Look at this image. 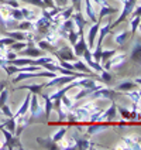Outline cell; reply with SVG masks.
Segmentation results:
<instances>
[{
	"mask_svg": "<svg viewBox=\"0 0 141 150\" xmlns=\"http://www.w3.org/2000/svg\"><path fill=\"white\" fill-rule=\"evenodd\" d=\"M67 132H68V129H67V127H59L58 130H57L55 133H54L52 136H51V139H52L54 142H57V143H58L59 140L62 139V137H65V136H67Z\"/></svg>",
	"mask_w": 141,
	"mask_h": 150,
	"instance_id": "f1b7e54d",
	"label": "cell"
},
{
	"mask_svg": "<svg viewBox=\"0 0 141 150\" xmlns=\"http://www.w3.org/2000/svg\"><path fill=\"white\" fill-rule=\"evenodd\" d=\"M35 142L38 143V146L45 147V149H59V144L57 142H54L51 139V136H48V137H37Z\"/></svg>",
	"mask_w": 141,
	"mask_h": 150,
	"instance_id": "e0dca14e",
	"label": "cell"
},
{
	"mask_svg": "<svg viewBox=\"0 0 141 150\" xmlns=\"http://www.w3.org/2000/svg\"><path fill=\"white\" fill-rule=\"evenodd\" d=\"M78 38H79V33L76 31V28H72L69 33H68V38L67 41L69 42V45L72 47V45H75V42L78 41Z\"/></svg>",
	"mask_w": 141,
	"mask_h": 150,
	"instance_id": "1f68e13d",
	"label": "cell"
},
{
	"mask_svg": "<svg viewBox=\"0 0 141 150\" xmlns=\"http://www.w3.org/2000/svg\"><path fill=\"white\" fill-rule=\"evenodd\" d=\"M130 61L135 65H141V40L135 41L131 54H130Z\"/></svg>",
	"mask_w": 141,
	"mask_h": 150,
	"instance_id": "5bb4252c",
	"label": "cell"
},
{
	"mask_svg": "<svg viewBox=\"0 0 141 150\" xmlns=\"http://www.w3.org/2000/svg\"><path fill=\"white\" fill-rule=\"evenodd\" d=\"M35 45H37L38 48H41L42 51H50L51 54H52L54 51H55L57 48H58V47L52 45L51 42H48L47 40H38V41H35Z\"/></svg>",
	"mask_w": 141,
	"mask_h": 150,
	"instance_id": "cb8c5ba5",
	"label": "cell"
},
{
	"mask_svg": "<svg viewBox=\"0 0 141 150\" xmlns=\"http://www.w3.org/2000/svg\"><path fill=\"white\" fill-rule=\"evenodd\" d=\"M138 30H140V33H141V23L138 24Z\"/></svg>",
	"mask_w": 141,
	"mask_h": 150,
	"instance_id": "f907efd6",
	"label": "cell"
},
{
	"mask_svg": "<svg viewBox=\"0 0 141 150\" xmlns=\"http://www.w3.org/2000/svg\"><path fill=\"white\" fill-rule=\"evenodd\" d=\"M88 47V42L85 40V34H79V38H78V41L75 42V45H72V50H74V54L78 57V58H82V54L85 48Z\"/></svg>",
	"mask_w": 141,
	"mask_h": 150,
	"instance_id": "4fadbf2b",
	"label": "cell"
},
{
	"mask_svg": "<svg viewBox=\"0 0 141 150\" xmlns=\"http://www.w3.org/2000/svg\"><path fill=\"white\" fill-rule=\"evenodd\" d=\"M102 23L96 21V23H92V27L89 30V34H88V38H86V42H88V48L92 51V48H95V41H96V35L99 33V27Z\"/></svg>",
	"mask_w": 141,
	"mask_h": 150,
	"instance_id": "30bf717a",
	"label": "cell"
},
{
	"mask_svg": "<svg viewBox=\"0 0 141 150\" xmlns=\"http://www.w3.org/2000/svg\"><path fill=\"white\" fill-rule=\"evenodd\" d=\"M27 45H28V42H27V41H14L13 44H10L7 48H8V50H11V51H16V52H17V51H21L23 48H25Z\"/></svg>",
	"mask_w": 141,
	"mask_h": 150,
	"instance_id": "4dcf8cb0",
	"label": "cell"
},
{
	"mask_svg": "<svg viewBox=\"0 0 141 150\" xmlns=\"http://www.w3.org/2000/svg\"><path fill=\"white\" fill-rule=\"evenodd\" d=\"M134 82L137 83V85H140V86H141V76H137V78L134 79Z\"/></svg>",
	"mask_w": 141,
	"mask_h": 150,
	"instance_id": "681fc988",
	"label": "cell"
},
{
	"mask_svg": "<svg viewBox=\"0 0 141 150\" xmlns=\"http://www.w3.org/2000/svg\"><path fill=\"white\" fill-rule=\"evenodd\" d=\"M52 55L57 59H64V61H76L78 57L74 54V50L71 45H62L58 47L57 50L52 52Z\"/></svg>",
	"mask_w": 141,
	"mask_h": 150,
	"instance_id": "277c9868",
	"label": "cell"
},
{
	"mask_svg": "<svg viewBox=\"0 0 141 150\" xmlns=\"http://www.w3.org/2000/svg\"><path fill=\"white\" fill-rule=\"evenodd\" d=\"M16 89H27L31 93L41 95L42 89H44V83H27V85H23V86H17Z\"/></svg>",
	"mask_w": 141,
	"mask_h": 150,
	"instance_id": "44dd1931",
	"label": "cell"
},
{
	"mask_svg": "<svg viewBox=\"0 0 141 150\" xmlns=\"http://www.w3.org/2000/svg\"><path fill=\"white\" fill-rule=\"evenodd\" d=\"M126 59H127V54L117 51L112 58H109L107 61H105V62L102 64V67H103V69H106V71H110V69H113V68H120L124 64Z\"/></svg>",
	"mask_w": 141,
	"mask_h": 150,
	"instance_id": "3957f363",
	"label": "cell"
},
{
	"mask_svg": "<svg viewBox=\"0 0 141 150\" xmlns=\"http://www.w3.org/2000/svg\"><path fill=\"white\" fill-rule=\"evenodd\" d=\"M124 95L127 96V98H130L133 103H140L141 96H140V93H138V91H135V89H133V91L124 92Z\"/></svg>",
	"mask_w": 141,
	"mask_h": 150,
	"instance_id": "d6a6232c",
	"label": "cell"
},
{
	"mask_svg": "<svg viewBox=\"0 0 141 150\" xmlns=\"http://www.w3.org/2000/svg\"><path fill=\"white\" fill-rule=\"evenodd\" d=\"M11 17H13L16 21H21V20H24V16H23V13H21L20 7H17V8L11 7Z\"/></svg>",
	"mask_w": 141,
	"mask_h": 150,
	"instance_id": "ab89813d",
	"label": "cell"
},
{
	"mask_svg": "<svg viewBox=\"0 0 141 150\" xmlns=\"http://www.w3.org/2000/svg\"><path fill=\"white\" fill-rule=\"evenodd\" d=\"M41 98L44 99V110H45V120L50 119V115H51V110L54 109V102L52 99L50 98L48 93H42L41 92Z\"/></svg>",
	"mask_w": 141,
	"mask_h": 150,
	"instance_id": "d6986e66",
	"label": "cell"
},
{
	"mask_svg": "<svg viewBox=\"0 0 141 150\" xmlns=\"http://www.w3.org/2000/svg\"><path fill=\"white\" fill-rule=\"evenodd\" d=\"M69 89H72V86H71V83H67V85H65V86H64L62 89H58L57 92L51 93V95H50V98H51L52 100H54V99H58V98H61V96H62L64 93H67V92L69 91Z\"/></svg>",
	"mask_w": 141,
	"mask_h": 150,
	"instance_id": "83f0119b",
	"label": "cell"
},
{
	"mask_svg": "<svg viewBox=\"0 0 141 150\" xmlns=\"http://www.w3.org/2000/svg\"><path fill=\"white\" fill-rule=\"evenodd\" d=\"M0 113H3L6 117H13V112H11V109H10V106H8L7 103H4L1 108H0Z\"/></svg>",
	"mask_w": 141,
	"mask_h": 150,
	"instance_id": "60d3db41",
	"label": "cell"
},
{
	"mask_svg": "<svg viewBox=\"0 0 141 150\" xmlns=\"http://www.w3.org/2000/svg\"><path fill=\"white\" fill-rule=\"evenodd\" d=\"M44 1V4L47 6V8H54V7H57L55 6V1L54 0H42Z\"/></svg>",
	"mask_w": 141,
	"mask_h": 150,
	"instance_id": "c3c4849f",
	"label": "cell"
},
{
	"mask_svg": "<svg viewBox=\"0 0 141 150\" xmlns=\"http://www.w3.org/2000/svg\"><path fill=\"white\" fill-rule=\"evenodd\" d=\"M112 102V105H110V108L106 109V110H103V115H102V122H112V120H114L117 117V103L116 100H110Z\"/></svg>",
	"mask_w": 141,
	"mask_h": 150,
	"instance_id": "7c38bea8",
	"label": "cell"
},
{
	"mask_svg": "<svg viewBox=\"0 0 141 150\" xmlns=\"http://www.w3.org/2000/svg\"><path fill=\"white\" fill-rule=\"evenodd\" d=\"M30 100H31V92H28V93L25 95V96H24V100H23V103H21V106H20V109L17 110L14 115H13V117L16 119L17 122H18V120H21V119H24V117L28 115Z\"/></svg>",
	"mask_w": 141,
	"mask_h": 150,
	"instance_id": "52a82bcc",
	"label": "cell"
},
{
	"mask_svg": "<svg viewBox=\"0 0 141 150\" xmlns=\"http://www.w3.org/2000/svg\"><path fill=\"white\" fill-rule=\"evenodd\" d=\"M135 16H140L141 17V6H135V7H134V10L131 11V14H130V17H135Z\"/></svg>",
	"mask_w": 141,
	"mask_h": 150,
	"instance_id": "bcb514c9",
	"label": "cell"
},
{
	"mask_svg": "<svg viewBox=\"0 0 141 150\" xmlns=\"http://www.w3.org/2000/svg\"><path fill=\"white\" fill-rule=\"evenodd\" d=\"M85 11H86V16L90 20L92 23H96V14H95V8L92 4V0H85Z\"/></svg>",
	"mask_w": 141,
	"mask_h": 150,
	"instance_id": "603a6c76",
	"label": "cell"
},
{
	"mask_svg": "<svg viewBox=\"0 0 141 150\" xmlns=\"http://www.w3.org/2000/svg\"><path fill=\"white\" fill-rule=\"evenodd\" d=\"M92 3L98 4L99 7H102V6H110V4L107 3V0H92Z\"/></svg>",
	"mask_w": 141,
	"mask_h": 150,
	"instance_id": "7dc6e473",
	"label": "cell"
},
{
	"mask_svg": "<svg viewBox=\"0 0 141 150\" xmlns=\"http://www.w3.org/2000/svg\"><path fill=\"white\" fill-rule=\"evenodd\" d=\"M0 149H3V144H1V142H0Z\"/></svg>",
	"mask_w": 141,
	"mask_h": 150,
	"instance_id": "816d5d0a",
	"label": "cell"
},
{
	"mask_svg": "<svg viewBox=\"0 0 141 150\" xmlns=\"http://www.w3.org/2000/svg\"><path fill=\"white\" fill-rule=\"evenodd\" d=\"M71 18L74 20L75 27H76V31H78L79 34H82L85 25L88 24V21H86V20H85V17H83V13L82 11H74V13H72V16H71Z\"/></svg>",
	"mask_w": 141,
	"mask_h": 150,
	"instance_id": "8fae6325",
	"label": "cell"
},
{
	"mask_svg": "<svg viewBox=\"0 0 141 150\" xmlns=\"http://www.w3.org/2000/svg\"><path fill=\"white\" fill-rule=\"evenodd\" d=\"M7 99H8V91L7 89H3V91L0 92V108L7 102Z\"/></svg>",
	"mask_w": 141,
	"mask_h": 150,
	"instance_id": "b9f144b4",
	"label": "cell"
},
{
	"mask_svg": "<svg viewBox=\"0 0 141 150\" xmlns=\"http://www.w3.org/2000/svg\"><path fill=\"white\" fill-rule=\"evenodd\" d=\"M71 3H72V6H74L75 11H82V7H81V4H82V0H69Z\"/></svg>",
	"mask_w": 141,
	"mask_h": 150,
	"instance_id": "7bdbcfd3",
	"label": "cell"
},
{
	"mask_svg": "<svg viewBox=\"0 0 141 150\" xmlns=\"http://www.w3.org/2000/svg\"><path fill=\"white\" fill-rule=\"evenodd\" d=\"M61 102H62V105L67 108V110H71L72 108H75L74 105V100H71L67 96V93H64L62 96H61Z\"/></svg>",
	"mask_w": 141,
	"mask_h": 150,
	"instance_id": "8d00e7d4",
	"label": "cell"
},
{
	"mask_svg": "<svg viewBox=\"0 0 141 150\" xmlns=\"http://www.w3.org/2000/svg\"><path fill=\"white\" fill-rule=\"evenodd\" d=\"M17 30H23V31H34V21L30 20H21L17 23Z\"/></svg>",
	"mask_w": 141,
	"mask_h": 150,
	"instance_id": "484cf974",
	"label": "cell"
},
{
	"mask_svg": "<svg viewBox=\"0 0 141 150\" xmlns=\"http://www.w3.org/2000/svg\"><path fill=\"white\" fill-rule=\"evenodd\" d=\"M113 34V41L119 44V45H124L127 38L130 37V31L128 30H121V31H110Z\"/></svg>",
	"mask_w": 141,
	"mask_h": 150,
	"instance_id": "2e32d148",
	"label": "cell"
},
{
	"mask_svg": "<svg viewBox=\"0 0 141 150\" xmlns=\"http://www.w3.org/2000/svg\"><path fill=\"white\" fill-rule=\"evenodd\" d=\"M106 129H107V125H103L102 122H93V125H89L86 127V133H88V136H95V134L100 133Z\"/></svg>",
	"mask_w": 141,
	"mask_h": 150,
	"instance_id": "ac0fdd59",
	"label": "cell"
},
{
	"mask_svg": "<svg viewBox=\"0 0 141 150\" xmlns=\"http://www.w3.org/2000/svg\"><path fill=\"white\" fill-rule=\"evenodd\" d=\"M138 85L134 82V81H131V79H126V81H121V82H119L114 86V89L119 92H128V91H133V89H135Z\"/></svg>",
	"mask_w": 141,
	"mask_h": 150,
	"instance_id": "9a60e30c",
	"label": "cell"
},
{
	"mask_svg": "<svg viewBox=\"0 0 141 150\" xmlns=\"http://www.w3.org/2000/svg\"><path fill=\"white\" fill-rule=\"evenodd\" d=\"M3 4H6V6H10V7L13 8H17L20 7V3H18V0H6Z\"/></svg>",
	"mask_w": 141,
	"mask_h": 150,
	"instance_id": "ee69618b",
	"label": "cell"
},
{
	"mask_svg": "<svg viewBox=\"0 0 141 150\" xmlns=\"http://www.w3.org/2000/svg\"><path fill=\"white\" fill-rule=\"evenodd\" d=\"M117 95H120V92L116 91L114 88H109V86H100L99 89L93 91L89 95V98L92 99H109V100H113L114 98H117Z\"/></svg>",
	"mask_w": 141,
	"mask_h": 150,
	"instance_id": "7a4b0ae2",
	"label": "cell"
},
{
	"mask_svg": "<svg viewBox=\"0 0 141 150\" xmlns=\"http://www.w3.org/2000/svg\"><path fill=\"white\" fill-rule=\"evenodd\" d=\"M119 11V8L116 7H112V6H102L100 7V11H99V16H98V18H96V21H99V23H102V20L105 18L106 16H112V14H114V13H117Z\"/></svg>",
	"mask_w": 141,
	"mask_h": 150,
	"instance_id": "ffe728a7",
	"label": "cell"
},
{
	"mask_svg": "<svg viewBox=\"0 0 141 150\" xmlns=\"http://www.w3.org/2000/svg\"><path fill=\"white\" fill-rule=\"evenodd\" d=\"M99 76H100V81H102L103 83H107V85H110V83L113 82V75L110 74V71L103 69V71L99 74Z\"/></svg>",
	"mask_w": 141,
	"mask_h": 150,
	"instance_id": "f546056e",
	"label": "cell"
},
{
	"mask_svg": "<svg viewBox=\"0 0 141 150\" xmlns=\"http://www.w3.org/2000/svg\"><path fill=\"white\" fill-rule=\"evenodd\" d=\"M51 27H52V21L48 20L47 17H44L42 14L37 20H34V31L42 34V35L48 33L51 30Z\"/></svg>",
	"mask_w": 141,
	"mask_h": 150,
	"instance_id": "8992f818",
	"label": "cell"
},
{
	"mask_svg": "<svg viewBox=\"0 0 141 150\" xmlns=\"http://www.w3.org/2000/svg\"><path fill=\"white\" fill-rule=\"evenodd\" d=\"M30 116H28V123L31 122H38L44 117L45 120V110H44V105H41V102L38 100V95L37 93H31V100H30Z\"/></svg>",
	"mask_w": 141,
	"mask_h": 150,
	"instance_id": "6da1fadb",
	"label": "cell"
},
{
	"mask_svg": "<svg viewBox=\"0 0 141 150\" xmlns=\"http://www.w3.org/2000/svg\"><path fill=\"white\" fill-rule=\"evenodd\" d=\"M116 52H117V50H103L102 51V57H100V64H103L105 61H107L109 58H112Z\"/></svg>",
	"mask_w": 141,
	"mask_h": 150,
	"instance_id": "d590c367",
	"label": "cell"
},
{
	"mask_svg": "<svg viewBox=\"0 0 141 150\" xmlns=\"http://www.w3.org/2000/svg\"><path fill=\"white\" fill-rule=\"evenodd\" d=\"M140 144H141V140H140Z\"/></svg>",
	"mask_w": 141,
	"mask_h": 150,
	"instance_id": "11a10c76",
	"label": "cell"
},
{
	"mask_svg": "<svg viewBox=\"0 0 141 150\" xmlns=\"http://www.w3.org/2000/svg\"><path fill=\"white\" fill-rule=\"evenodd\" d=\"M21 1L28 3V4H31V6H34V7H38L40 10H42V8H47V6L44 4V1H42V0H21Z\"/></svg>",
	"mask_w": 141,
	"mask_h": 150,
	"instance_id": "f35d334b",
	"label": "cell"
},
{
	"mask_svg": "<svg viewBox=\"0 0 141 150\" xmlns=\"http://www.w3.org/2000/svg\"><path fill=\"white\" fill-rule=\"evenodd\" d=\"M7 37L14 38L16 41H25V40H34L33 31H23V30H16V31H7Z\"/></svg>",
	"mask_w": 141,
	"mask_h": 150,
	"instance_id": "9c48e42d",
	"label": "cell"
},
{
	"mask_svg": "<svg viewBox=\"0 0 141 150\" xmlns=\"http://www.w3.org/2000/svg\"><path fill=\"white\" fill-rule=\"evenodd\" d=\"M72 139H74V149L75 150H88V149H99L100 146H95L89 142V139H86L85 136H81L78 132L72 133Z\"/></svg>",
	"mask_w": 141,
	"mask_h": 150,
	"instance_id": "5b68a950",
	"label": "cell"
},
{
	"mask_svg": "<svg viewBox=\"0 0 141 150\" xmlns=\"http://www.w3.org/2000/svg\"><path fill=\"white\" fill-rule=\"evenodd\" d=\"M16 126H17V120L14 117H7L6 120H4V123L3 125H0V127H6L8 132H11V133L14 134L16 133Z\"/></svg>",
	"mask_w": 141,
	"mask_h": 150,
	"instance_id": "d4e9b609",
	"label": "cell"
},
{
	"mask_svg": "<svg viewBox=\"0 0 141 150\" xmlns=\"http://www.w3.org/2000/svg\"><path fill=\"white\" fill-rule=\"evenodd\" d=\"M138 108H141V100H140V103H138Z\"/></svg>",
	"mask_w": 141,
	"mask_h": 150,
	"instance_id": "f5cc1de1",
	"label": "cell"
},
{
	"mask_svg": "<svg viewBox=\"0 0 141 150\" xmlns=\"http://www.w3.org/2000/svg\"><path fill=\"white\" fill-rule=\"evenodd\" d=\"M138 93H140V96H141V89H140V91H138Z\"/></svg>",
	"mask_w": 141,
	"mask_h": 150,
	"instance_id": "db71d44e",
	"label": "cell"
},
{
	"mask_svg": "<svg viewBox=\"0 0 141 150\" xmlns=\"http://www.w3.org/2000/svg\"><path fill=\"white\" fill-rule=\"evenodd\" d=\"M117 112L121 115V117L124 120H130L131 119V112L128 110L127 108H123V106H117Z\"/></svg>",
	"mask_w": 141,
	"mask_h": 150,
	"instance_id": "74e56055",
	"label": "cell"
},
{
	"mask_svg": "<svg viewBox=\"0 0 141 150\" xmlns=\"http://www.w3.org/2000/svg\"><path fill=\"white\" fill-rule=\"evenodd\" d=\"M102 115H103V109L98 108L96 110H93L90 113L88 120H90V122H102Z\"/></svg>",
	"mask_w": 141,
	"mask_h": 150,
	"instance_id": "836d02e7",
	"label": "cell"
},
{
	"mask_svg": "<svg viewBox=\"0 0 141 150\" xmlns=\"http://www.w3.org/2000/svg\"><path fill=\"white\" fill-rule=\"evenodd\" d=\"M92 92H93V91H92V89H89V88H82V89H81V91H79L74 96V100H81V99H83V98H88Z\"/></svg>",
	"mask_w": 141,
	"mask_h": 150,
	"instance_id": "e575fe53",
	"label": "cell"
},
{
	"mask_svg": "<svg viewBox=\"0 0 141 150\" xmlns=\"http://www.w3.org/2000/svg\"><path fill=\"white\" fill-rule=\"evenodd\" d=\"M20 10H21V13H23V16H24V20L34 21V20H37V18L40 17L35 10H33V8H30V7H21V6H20Z\"/></svg>",
	"mask_w": 141,
	"mask_h": 150,
	"instance_id": "7402d4cb",
	"label": "cell"
},
{
	"mask_svg": "<svg viewBox=\"0 0 141 150\" xmlns=\"http://www.w3.org/2000/svg\"><path fill=\"white\" fill-rule=\"evenodd\" d=\"M140 140H141V137L138 134H131V136H123L121 137V142L124 143L126 146H127V149H130V150L141 149Z\"/></svg>",
	"mask_w": 141,
	"mask_h": 150,
	"instance_id": "ba28073f",
	"label": "cell"
},
{
	"mask_svg": "<svg viewBox=\"0 0 141 150\" xmlns=\"http://www.w3.org/2000/svg\"><path fill=\"white\" fill-rule=\"evenodd\" d=\"M141 23V17L140 16H135V17H131L130 18V25H131V34H130V37H133L135 35V33L138 31V24Z\"/></svg>",
	"mask_w": 141,
	"mask_h": 150,
	"instance_id": "4316f807",
	"label": "cell"
},
{
	"mask_svg": "<svg viewBox=\"0 0 141 150\" xmlns=\"http://www.w3.org/2000/svg\"><path fill=\"white\" fill-rule=\"evenodd\" d=\"M57 7H67L69 4V0H54Z\"/></svg>",
	"mask_w": 141,
	"mask_h": 150,
	"instance_id": "f6af8a7d",
	"label": "cell"
}]
</instances>
